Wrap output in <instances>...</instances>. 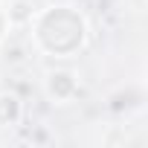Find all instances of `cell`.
<instances>
[{
	"instance_id": "6da1fadb",
	"label": "cell",
	"mask_w": 148,
	"mask_h": 148,
	"mask_svg": "<svg viewBox=\"0 0 148 148\" xmlns=\"http://www.w3.org/2000/svg\"><path fill=\"white\" fill-rule=\"evenodd\" d=\"M6 35V15H3V9H0V38Z\"/></svg>"
}]
</instances>
